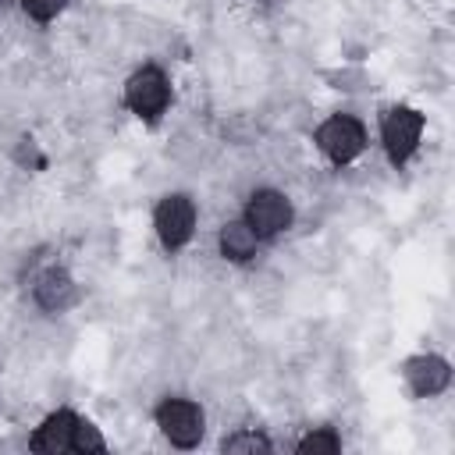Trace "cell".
<instances>
[{"mask_svg":"<svg viewBox=\"0 0 455 455\" xmlns=\"http://www.w3.org/2000/svg\"><path fill=\"white\" fill-rule=\"evenodd\" d=\"M107 444H103V437H100V430L92 427V423H85V419H75V430H71V451H103Z\"/></svg>","mask_w":455,"mask_h":455,"instance_id":"11","label":"cell"},{"mask_svg":"<svg viewBox=\"0 0 455 455\" xmlns=\"http://www.w3.org/2000/svg\"><path fill=\"white\" fill-rule=\"evenodd\" d=\"M405 380H409L412 395L430 398V395H437V391L448 387L451 370H448V363L437 359V355H419V359H409V363H405Z\"/></svg>","mask_w":455,"mask_h":455,"instance_id":"7","label":"cell"},{"mask_svg":"<svg viewBox=\"0 0 455 455\" xmlns=\"http://www.w3.org/2000/svg\"><path fill=\"white\" fill-rule=\"evenodd\" d=\"M156 423H160L164 437L178 448H192L203 437V409L188 398H167L156 409Z\"/></svg>","mask_w":455,"mask_h":455,"instance_id":"1","label":"cell"},{"mask_svg":"<svg viewBox=\"0 0 455 455\" xmlns=\"http://www.w3.org/2000/svg\"><path fill=\"white\" fill-rule=\"evenodd\" d=\"M36 302L43 309H50V313L68 309L75 302V281L68 277V270L50 267L46 274H39V281H36Z\"/></svg>","mask_w":455,"mask_h":455,"instance_id":"8","label":"cell"},{"mask_svg":"<svg viewBox=\"0 0 455 455\" xmlns=\"http://www.w3.org/2000/svg\"><path fill=\"white\" fill-rule=\"evenodd\" d=\"M316 142H320V149H323L334 164H348V160H355V156L363 153L366 132H363V124H359L355 117L338 114V117H331V121L320 124Z\"/></svg>","mask_w":455,"mask_h":455,"instance_id":"2","label":"cell"},{"mask_svg":"<svg viewBox=\"0 0 455 455\" xmlns=\"http://www.w3.org/2000/svg\"><path fill=\"white\" fill-rule=\"evenodd\" d=\"M75 419L78 416H71V412H53L39 430H36V437H32V448L36 451H50V455H57V451H68L71 448V430H75Z\"/></svg>","mask_w":455,"mask_h":455,"instance_id":"9","label":"cell"},{"mask_svg":"<svg viewBox=\"0 0 455 455\" xmlns=\"http://www.w3.org/2000/svg\"><path fill=\"white\" fill-rule=\"evenodd\" d=\"M338 448H341V441H338L331 430H313V434H306V437L299 441V451H302V455H309V451H313V455H316V451L334 455Z\"/></svg>","mask_w":455,"mask_h":455,"instance_id":"12","label":"cell"},{"mask_svg":"<svg viewBox=\"0 0 455 455\" xmlns=\"http://www.w3.org/2000/svg\"><path fill=\"white\" fill-rule=\"evenodd\" d=\"M124 100L128 107L139 114V117H156L167 100H171V85H167V75L160 68H142L128 78L124 85Z\"/></svg>","mask_w":455,"mask_h":455,"instance_id":"3","label":"cell"},{"mask_svg":"<svg viewBox=\"0 0 455 455\" xmlns=\"http://www.w3.org/2000/svg\"><path fill=\"white\" fill-rule=\"evenodd\" d=\"M21 7H25L28 18H36V21H50V18L64 7V0H21Z\"/></svg>","mask_w":455,"mask_h":455,"instance_id":"14","label":"cell"},{"mask_svg":"<svg viewBox=\"0 0 455 455\" xmlns=\"http://www.w3.org/2000/svg\"><path fill=\"white\" fill-rule=\"evenodd\" d=\"M256 242H259V235L245 220H231L220 228V252L228 259H249L256 252Z\"/></svg>","mask_w":455,"mask_h":455,"instance_id":"10","label":"cell"},{"mask_svg":"<svg viewBox=\"0 0 455 455\" xmlns=\"http://www.w3.org/2000/svg\"><path fill=\"white\" fill-rule=\"evenodd\" d=\"M419 135H423V117L416 110L398 107V110L387 114V121H384V146H387V156L395 164L412 156V149L419 146Z\"/></svg>","mask_w":455,"mask_h":455,"instance_id":"6","label":"cell"},{"mask_svg":"<svg viewBox=\"0 0 455 455\" xmlns=\"http://www.w3.org/2000/svg\"><path fill=\"white\" fill-rule=\"evenodd\" d=\"M245 224H249L259 238H270V235H277V231H284V228L291 224V203H288L281 192L263 188V192H256V196L249 199V206H245Z\"/></svg>","mask_w":455,"mask_h":455,"instance_id":"5","label":"cell"},{"mask_svg":"<svg viewBox=\"0 0 455 455\" xmlns=\"http://www.w3.org/2000/svg\"><path fill=\"white\" fill-rule=\"evenodd\" d=\"M156 235L167 249H181L188 238H192V228H196V206L188 196H167L160 206H156Z\"/></svg>","mask_w":455,"mask_h":455,"instance_id":"4","label":"cell"},{"mask_svg":"<svg viewBox=\"0 0 455 455\" xmlns=\"http://www.w3.org/2000/svg\"><path fill=\"white\" fill-rule=\"evenodd\" d=\"M224 451H270V441L256 430H245V434H231L224 441Z\"/></svg>","mask_w":455,"mask_h":455,"instance_id":"13","label":"cell"}]
</instances>
